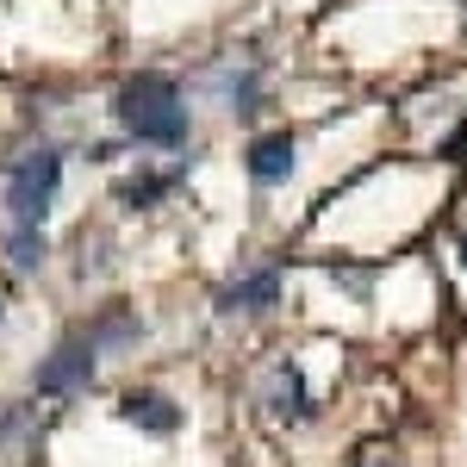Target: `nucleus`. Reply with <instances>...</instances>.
<instances>
[{
    "mask_svg": "<svg viewBox=\"0 0 467 467\" xmlns=\"http://www.w3.org/2000/svg\"><path fill=\"white\" fill-rule=\"evenodd\" d=\"M112 119L138 144H162V150L187 144V107H181V88L169 75H131L119 88V100H112Z\"/></svg>",
    "mask_w": 467,
    "mask_h": 467,
    "instance_id": "f257e3e1",
    "label": "nucleus"
},
{
    "mask_svg": "<svg viewBox=\"0 0 467 467\" xmlns=\"http://www.w3.org/2000/svg\"><path fill=\"white\" fill-rule=\"evenodd\" d=\"M57 181H63V156H57V150L26 156V162L6 175V224H19V231H44L50 200H57Z\"/></svg>",
    "mask_w": 467,
    "mask_h": 467,
    "instance_id": "f03ea898",
    "label": "nucleus"
},
{
    "mask_svg": "<svg viewBox=\"0 0 467 467\" xmlns=\"http://www.w3.org/2000/svg\"><path fill=\"white\" fill-rule=\"evenodd\" d=\"M94 380V337H69L50 361H37L32 387L37 393H81Z\"/></svg>",
    "mask_w": 467,
    "mask_h": 467,
    "instance_id": "7ed1b4c3",
    "label": "nucleus"
},
{
    "mask_svg": "<svg viewBox=\"0 0 467 467\" xmlns=\"http://www.w3.org/2000/svg\"><path fill=\"white\" fill-rule=\"evenodd\" d=\"M250 175L262 181V187H275V181L293 175V138L287 131H268V138L250 144Z\"/></svg>",
    "mask_w": 467,
    "mask_h": 467,
    "instance_id": "20e7f679",
    "label": "nucleus"
},
{
    "mask_svg": "<svg viewBox=\"0 0 467 467\" xmlns=\"http://www.w3.org/2000/svg\"><path fill=\"white\" fill-rule=\"evenodd\" d=\"M275 293H281L275 268H262V275H244L218 293V312H262V306H275Z\"/></svg>",
    "mask_w": 467,
    "mask_h": 467,
    "instance_id": "39448f33",
    "label": "nucleus"
},
{
    "mask_svg": "<svg viewBox=\"0 0 467 467\" xmlns=\"http://www.w3.org/2000/svg\"><path fill=\"white\" fill-rule=\"evenodd\" d=\"M119 411H125V424H138V431H150V436H175V424H181V411L162 393H131Z\"/></svg>",
    "mask_w": 467,
    "mask_h": 467,
    "instance_id": "423d86ee",
    "label": "nucleus"
},
{
    "mask_svg": "<svg viewBox=\"0 0 467 467\" xmlns=\"http://www.w3.org/2000/svg\"><path fill=\"white\" fill-rule=\"evenodd\" d=\"M175 187V175H131V181H119V200L125 206H150V200H162Z\"/></svg>",
    "mask_w": 467,
    "mask_h": 467,
    "instance_id": "0eeeda50",
    "label": "nucleus"
},
{
    "mask_svg": "<svg viewBox=\"0 0 467 467\" xmlns=\"http://www.w3.org/2000/svg\"><path fill=\"white\" fill-rule=\"evenodd\" d=\"M6 250H13V268H37V262H44V231L6 224Z\"/></svg>",
    "mask_w": 467,
    "mask_h": 467,
    "instance_id": "6e6552de",
    "label": "nucleus"
},
{
    "mask_svg": "<svg viewBox=\"0 0 467 467\" xmlns=\"http://www.w3.org/2000/svg\"><path fill=\"white\" fill-rule=\"evenodd\" d=\"M281 411L287 418H306L312 405H306V387H299V368H281Z\"/></svg>",
    "mask_w": 467,
    "mask_h": 467,
    "instance_id": "1a4fd4ad",
    "label": "nucleus"
},
{
    "mask_svg": "<svg viewBox=\"0 0 467 467\" xmlns=\"http://www.w3.org/2000/svg\"><path fill=\"white\" fill-rule=\"evenodd\" d=\"M442 156H455V162H462V156H467V125H462V131H455V138H449V144H442Z\"/></svg>",
    "mask_w": 467,
    "mask_h": 467,
    "instance_id": "9d476101",
    "label": "nucleus"
},
{
    "mask_svg": "<svg viewBox=\"0 0 467 467\" xmlns=\"http://www.w3.org/2000/svg\"><path fill=\"white\" fill-rule=\"evenodd\" d=\"M368 467H393V462H368Z\"/></svg>",
    "mask_w": 467,
    "mask_h": 467,
    "instance_id": "9b49d317",
    "label": "nucleus"
},
{
    "mask_svg": "<svg viewBox=\"0 0 467 467\" xmlns=\"http://www.w3.org/2000/svg\"><path fill=\"white\" fill-rule=\"evenodd\" d=\"M462 262H467V237H462Z\"/></svg>",
    "mask_w": 467,
    "mask_h": 467,
    "instance_id": "f8f14e48",
    "label": "nucleus"
}]
</instances>
